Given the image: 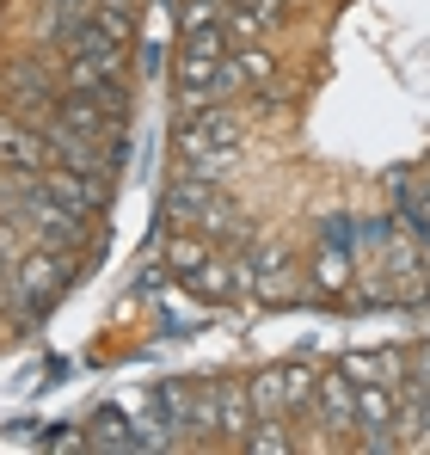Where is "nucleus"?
I'll return each instance as SVG.
<instances>
[{
	"label": "nucleus",
	"instance_id": "1",
	"mask_svg": "<svg viewBox=\"0 0 430 455\" xmlns=\"http://www.w3.org/2000/svg\"><path fill=\"white\" fill-rule=\"evenodd\" d=\"M74 283V252H56V246H37L19 271H12V296L31 320H44L50 307L62 302V290Z\"/></svg>",
	"mask_w": 430,
	"mask_h": 455
},
{
	"label": "nucleus",
	"instance_id": "2",
	"mask_svg": "<svg viewBox=\"0 0 430 455\" xmlns=\"http://www.w3.org/2000/svg\"><path fill=\"white\" fill-rule=\"evenodd\" d=\"M246 387H252L259 419H307L314 412V394H320V376L307 363H277V370L252 376Z\"/></svg>",
	"mask_w": 430,
	"mask_h": 455
},
{
	"label": "nucleus",
	"instance_id": "3",
	"mask_svg": "<svg viewBox=\"0 0 430 455\" xmlns=\"http://www.w3.org/2000/svg\"><path fill=\"white\" fill-rule=\"evenodd\" d=\"M62 80L50 75V68H37V62H12L6 68V105L19 111V117H31V124H50L56 117V105H62Z\"/></svg>",
	"mask_w": 430,
	"mask_h": 455
},
{
	"label": "nucleus",
	"instance_id": "4",
	"mask_svg": "<svg viewBox=\"0 0 430 455\" xmlns=\"http://www.w3.org/2000/svg\"><path fill=\"white\" fill-rule=\"evenodd\" d=\"M50 136H44V124H31V117H19V111H0V166L6 172H50Z\"/></svg>",
	"mask_w": 430,
	"mask_h": 455
},
{
	"label": "nucleus",
	"instance_id": "5",
	"mask_svg": "<svg viewBox=\"0 0 430 455\" xmlns=\"http://www.w3.org/2000/svg\"><path fill=\"white\" fill-rule=\"evenodd\" d=\"M197 148H240V111L234 105H191V117L179 124V154Z\"/></svg>",
	"mask_w": 430,
	"mask_h": 455
},
{
	"label": "nucleus",
	"instance_id": "6",
	"mask_svg": "<svg viewBox=\"0 0 430 455\" xmlns=\"http://www.w3.org/2000/svg\"><path fill=\"white\" fill-rule=\"evenodd\" d=\"M44 185H50V197L56 204H68L74 216H99L105 204H111V179H99V172H74V166H50L44 172Z\"/></svg>",
	"mask_w": 430,
	"mask_h": 455
},
{
	"label": "nucleus",
	"instance_id": "7",
	"mask_svg": "<svg viewBox=\"0 0 430 455\" xmlns=\"http://www.w3.org/2000/svg\"><path fill=\"white\" fill-rule=\"evenodd\" d=\"M314 412H320V425H326V431H357V381H351V370H345V363L320 376Z\"/></svg>",
	"mask_w": 430,
	"mask_h": 455
},
{
	"label": "nucleus",
	"instance_id": "8",
	"mask_svg": "<svg viewBox=\"0 0 430 455\" xmlns=\"http://www.w3.org/2000/svg\"><path fill=\"white\" fill-rule=\"evenodd\" d=\"M215 425L227 443H246L252 425H259V406H252V387L246 381H215Z\"/></svg>",
	"mask_w": 430,
	"mask_h": 455
},
{
	"label": "nucleus",
	"instance_id": "9",
	"mask_svg": "<svg viewBox=\"0 0 430 455\" xmlns=\"http://www.w3.org/2000/svg\"><path fill=\"white\" fill-rule=\"evenodd\" d=\"M357 246H345V240H326L320 234V252H314V283L326 290V296H345L351 283H357Z\"/></svg>",
	"mask_w": 430,
	"mask_h": 455
},
{
	"label": "nucleus",
	"instance_id": "10",
	"mask_svg": "<svg viewBox=\"0 0 430 455\" xmlns=\"http://www.w3.org/2000/svg\"><path fill=\"white\" fill-rule=\"evenodd\" d=\"M394 425H400L394 381H357V431H394Z\"/></svg>",
	"mask_w": 430,
	"mask_h": 455
},
{
	"label": "nucleus",
	"instance_id": "11",
	"mask_svg": "<svg viewBox=\"0 0 430 455\" xmlns=\"http://www.w3.org/2000/svg\"><path fill=\"white\" fill-rule=\"evenodd\" d=\"M210 259H215V246L197 234V228H179V234L166 240V271H172V277H197Z\"/></svg>",
	"mask_w": 430,
	"mask_h": 455
},
{
	"label": "nucleus",
	"instance_id": "12",
	"mask_svg": "<svg viewBox=\"0 0 430 455\" xmlns=\"http://www.w3.org/2000/svg\"><path fill=\"white\" fill-rule=\"evenodd\" d=\"M240 450H252V455H289V450H295V437L283 431V419H259V425H252V437H246Z\"/></svg>",
	"mask_w": 430,
	"mask_h": 455
},
{
	"label": "nucleus",
	"instance_id": "13",
	"mask_svg": "<svg viewBox=\"0 0 430 455\" xmlns=\"http://www.w3.org/2000/svg\"><path fill=\"white\" fill-rule=\"evenodd\" d=\"M234 62H240L246 86H277V56H271V50H252V44H240V50H234Z\"/></svg>",
	"mask_w": 430,
	"mask_h": 455
},
{
	"label": "nucleus",
	"instance_id": "14",
	"mask_svg": "<svg viewBox=\"0 0 430 455\" xmlns=\"http://www.w3.org/2000/svg\"><path fill=\"white\" fill-rule=\"evenodd\" d=\"M92 425H99V443H105V450H142L147 443V437H130V425H123L117 412H99Z\"/></svg>",
	"mask_w": 430,
	"mask_h": 455
},
{
	"label": "nucleus",
	"instance_id": "15",
	"mask_svg": "<svg viewBox=\"0 0 430 455\" xmlns=\"http://www.w3.org/2000/svg\"><path fill=\"white\" fill-rule=\"evenodd\" d=\"M387 351H357V357H345V370H351V381H387Z\"/></svg>",
	"mask_w": 430,
	"mask_h": 455
},
{
	"label": "nucleus",
	"instance_id": "16",
	"mask_svg": "<svg viewBox=\"0 0 430 455\" xmlns=\"http://www.w3.org/2000/svg\"><path fill=\"white\" fill-rule=\"evenodd\" d=\"M99 6H117V12H136V0H99Z\"/></svg>",
	"mask_w": 430,
	"mask_h": 455
},
{
	"label": "nucleus",
	"instance_id": "17",
	"mask_svg": "<svg viewBox=\"0 0 430 455\" xmlns=\"http://www.w3.org/2000/svg\"><path fill=\"white\" fill-rule=\"evenodd\" d=\"M418 246H425V265H430V228H418Z\"/></svg>",
	"mask_w": 430,
	"mask_h": 455
},
{
	"label": "nucleus",
	"instance_id": "18",
	"mask_svg": "<svg viewBox=\"0 0 430 455\" xmlns=\"http://www.w3.org/2000/svg\"><path fill=\"white\" fill-rule=\"evenodd\" d=\"M283 6H301V0H283Z\"/></svg>",
	"mask_w": 430,
	"mask_h": 455
}]
</instances>
